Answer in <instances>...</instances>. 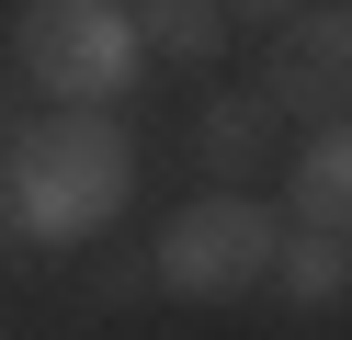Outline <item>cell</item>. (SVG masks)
Here are the masks:
<instances>
[{
  "label": "cell",
  "instance_id": "cell-3",
  "mask_svg": "<svg viewBox=\"0 0 352 340\" xmlns=\"http://www.w3.org/2000/svg\"><path fill=\"white\" fill-rule=\"evenodd\" d=\"M273 249H284V216L261 193H193L148 238V284L182 295V306H239V295L273 284Z\"/></svg>",
  "mask_w": 352,
  "mask_h": 340
},
{
  "label": "cell",
  "instance_id": "cell-10",
  "mask_svg": "<svg viewBox=\"0 0 352 340\" xmlns=\"http://www.w3.org/2000/svg\"><path fill=\"white\" fill-rule=\"evenodd\" d=\"M12 249H23V227H12V216H0V272H12Z\"/></svg>",
  "mask_w": 352,
  "mask_h": 340
},
{
  "label": "cell",
  "instance_id": "cell-9",
  "mask_svg": "<svg viewBox=\"0 0 352 340\" xmlns=\"http://www.w3.org/2000/svg\"><path fill=\"white\" fill-rule=\"evenodd\" d=\"M307 0H228V23H296Z\"/></svg>",
  "mask_w": 352,
  "mask_h": 340
},
{
  "label": "cell",
  "instance_id": "cell-11",
  "mask_svg": "<svg viewBox=\"0 0 352 340\" xmlns=\"http://www.w3.org/2000/svg\"><path fill=\"white\" fill-rule=\"evenodd\" d=\"M0 159H12V113H0Z\"/></svg>",
  "mask_w": 352,
  "mask_h": 340
},
{
  "label": "cell",
  "instance_id": "cell-2",
  "mask_svg": "<svg viewBox=\"0 0 352 340\" xmlns=\"http://www.w3.org/2000/svg\"><path fill=\"white\" fill-rule=\"evenodd\" d=\"M12 68L46 91V113H114L148 80V45L125 0H23L12 12Z\"/></svg>",
  "mask_w": 352,
  "mask_h": 340
},
{
  "label": "cell",
  "instance_id": "cell-6",
  "mask_svg": "<svg viewBox=\"0 0 352 340\" xmlns=\"http://www.w3.org/2000/svg\"><path fill=\"white\" fill-rule=\"evenodd\" d=\"M273 125L284 113L261 102V91H216V102L193 113V159L216 170V193H250V170L273 159Z\"/></svg>",
  "mask_w": 352,
  "mask_h": 340
},
{
  "label": "cell",
  "instance_id": "cell-1",
  "mask_svg": "<svg viewBox=\"0 0 352 340\" xmlns=\"http://www.w3.org/2000/svg\"><path fill=\"white\" fill-rule=\"evenodd\" d=\"M137 204V136L114 113H34L12 125V159H0V216L23 227L34 249H80Z\"/></svg>",
  "mask_w": 352,
  "mask_h": 340
},
{
  "label": "cell",
  "instance_id": "cell-7",
  "mask_svg": "<svg viewBox=\"0 0 352 340\" xmlns=\"http://www.w3.org/2000/svg\"><path fill=\"white\" fill-rule=\"evenodd\" d=\"M273 295H284L296 317H341V306H352V238H329V227H284Z\"/></svg>",
  "mask_w": 352,
  "mask_h": 340
},
{
  "label": "cell",
  "instance_id": "cell-4",
  "mask_svg": "<svg viewBox=\"0 0 352 340\" xmlns=\"http://www.w3.org/2000/svg\"><path fill=\"white\" fill-rule=\"evenodd\" d=\"M261 102L296 113V125H341L352 113V0H318V12L273 23V45H261Z\"/></svg>",
  "mask_w": 352,
  "mask_h": 340
},
{
  "label": "cell",
  "instance_id": "cell-8",
  "mask_svg": "<svg viewBox=\"0 0 352 340\" xmlns=\"http://www.w3.org/2000/svg\"><path fill=\"white\" fill-rule=\"evenodd\" d=\"M125 12L160 68H216V45H228V0H125Z\"/></svg>",
  "mask_w": 352,
  "mask_h": 340
},
{
  "label": "cell",
  "instance_id": "cell-5",
  "mask_svg": "<svg viewBox=\"0 0 352 340\" xmlns=\"http://www.w3.org/2000/svg\"><path fill=\"white\" fill-rule=\"evenodd\" d=\"M284 216L352 238V113H341V125H307V148L284 159Z\"/></svg>",
  "mask_w": 352,
  "mask_h": 340
}]
</instances>
